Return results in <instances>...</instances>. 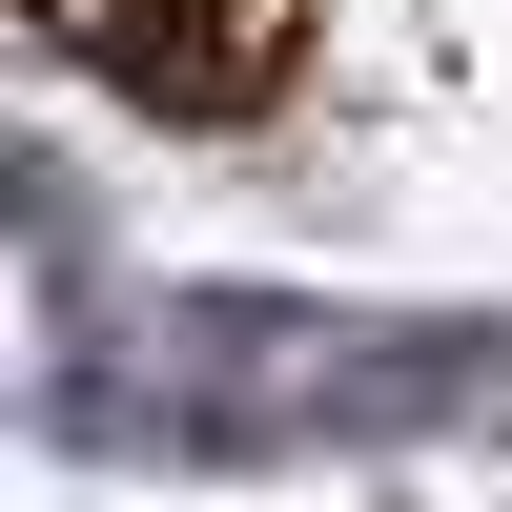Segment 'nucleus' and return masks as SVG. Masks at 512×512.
<instances>
[{
	"label": "nucleus",
	"instance_id": "f257e3e1",
	"mask_svg": "<svg viewBox=\"0 0 512 512\" xmlns=\"http://www.w3.org/2000/svg\"><path fill=\"white\" fill-rule=\"evenodd\" d=\"M287 62H308V0H164L103 82L144 123H246V103H287Z\"/></svg>",
	"mask_w": 512,
	"mask_h": 512
}]
</instances>
